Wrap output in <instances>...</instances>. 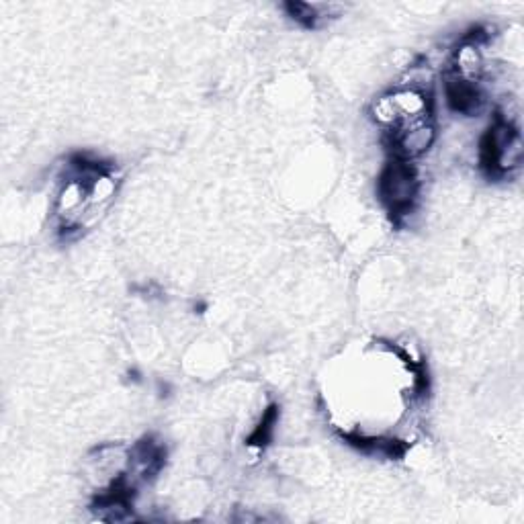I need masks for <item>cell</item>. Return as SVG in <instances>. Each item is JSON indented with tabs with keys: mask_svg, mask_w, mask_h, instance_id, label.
Segmentation results:
<instances>
[{
	"mask_svg": "<svg viewBox=\"0 0 524 524\" xmlns=\"http://www.w3.org/2000/svg\"><path fill=\"white\" fill-rule=\"evenodd\" d=\"M418 170L414 162L391 158L379 177V197L387 205L393 220H406L416 207Z\"/></svg>",
	"mask_w": 524,
	"mask_h": 524,
	"instance_id": "1",
	"label": "cell"
},
{
	"mask_svg": "<svg viewBox=\"0 0 524 524\" xmlns=\"http://www.w3.org/2000/svg\"><path fill=\"white\" fill-rule=\"evenodd\" d=\"M445 99L451 111L461 115H477L484 107V95L477 82L459 78L453 72L445 74Z\"/></svg>",
	"mask_w": 524,
	"mask_h": 524,
	"instance_id": "2",
	"label": "cell"
},
{
	"mask_svg": "<svg viewBox=\"0 0 524 524\" xmlns=\"http://www.w3.org/2000/svg\"><path fill=\"white\" fill-rule=\"evenodd\" d=\"M371 117L379 123V125H383V127H393V125H398V109H396V105H393V99H391V95H383V97H379V99H375L373 103H371Z\"/></svg>",
	"mask_w": 524,
	"mask_h": 524,
	"instance_id": "3",
	"label": "cell"
}]
</instances>
